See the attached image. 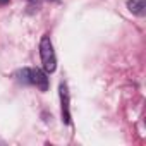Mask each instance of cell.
I'll use <instances>...</instances> for the list:
<instances>
[{
  "label": "cell",
  "instance_id": "5b68a950",
  "mask_svg": "<svg viewBox=\"0 0 146 146\" xmlns=\"http://www.w3.org/2000/svg\"><path fill=\"white\" fill-rule=\"evenodd\" d=\"M9 0H0V5H4V4H7Z\"/></svg>",
  "mask_w": 146,
  "mask_h": 146
},
{
  "label": "cell",
  "instance_id": "277c9868",
  "mask_svg": "<svg viewBox=\"0 0 146 146\" xmlns=\"http://www.w3.org/2000/svg\"><path fill=\"white\" fill-rule=\"evenodd\" d=\"M127 9L141 17L146 14V0H127Z\"/></svg>",
  "mask_w": 146,
  "mask_h": 146
},
{
  "label": "cell",
  "instance_id": "6da1fadb",
  "mask_svg": "<svg viewBox=\"0 0 146 146\" xmlns=\"http://www.w3.org/2000/svg\"><path fill=\"white\" fill-rule=\"evenodd\" d=\"M40 57H41L45 72H53L57 69V57H55V50L48 35H43L40 40Z\"/></svg>",
  "mask_w": 146,
  "mask_h": 146
},
{
  "label": "cell",
  "instance_id": "3957f363",
  "mask_svg": "<svg viewBox=\"0 0 146 146\" xmlns=\"http://www.w3.org/2000/svg\"><path fill=\"white\" fill-rule=\"evenodd\" d=\"M60 93V107H62V120L64 124H70V112H69V90L65 83H60L58 86Z\"/></svg>",
  "mask_w": 146,
  "mask_h": 146
},
{
  "label": "cell",
  "instance_id": "7a4b0ae2",
  "mask_svg": "<svg viewBox=\"0 0 146 146\" xmlns=\"http://www.w3.org/2000/svg\"><path fill=\"white\" fill-rule=\"evenodd\" d=\"M29 83L35 84L40 91H46L48 90V78H46V72L41 69H29Z\"/></svg>",
  "mask_w": 146,
  "mask_h": 146
}]
</instances>
